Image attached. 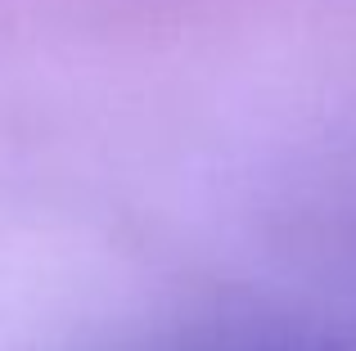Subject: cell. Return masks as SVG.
<instances>
[{
	"label": "cell",
	"mask_w": 356,
	"mask_h": 351,
	"mask_svg": "<svg viewBox=\"0 0 356 351\" xmlns=\"http://www.w3.org/2000/svg\"><path fill=\"white\" fill-rule=\"evenodd\" d=\"M226 351H339V347H325V343H307V338H257V343H239Z\"/></svg>",
	"instance_id": "1"
}]
</instances>
